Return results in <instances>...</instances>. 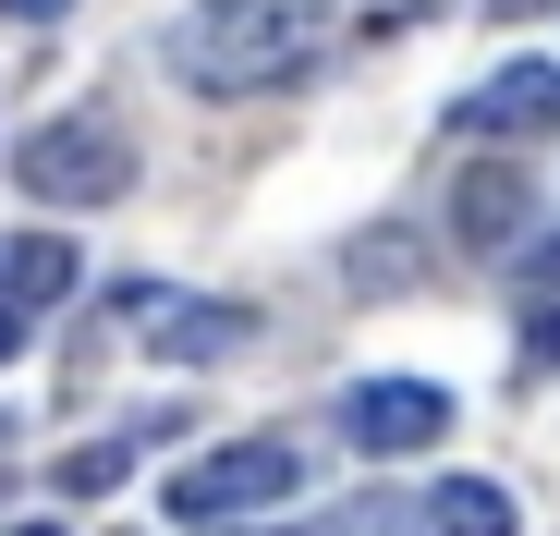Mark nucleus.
<instances>
[{
  "instance_id": "nucleus-14",
  "label": "nucleus",
  "mask_w": 560,
  "mask_h": 536,
  "mask_svg": "<svg viewBox=\"0 0 560 536\" xmlns=\"http://www.w3.org/2000/svg\"><path fill=\"white\" fill-rule=\"evenodd\" d=\"M0 13H25V25H49V13H61V0H0Z\"/></svg>"
},
{
  "instance_id": "nucleus-8",
  "label": "nucleus",
  "mask_w": 560,
  "mask_h": 536,
  "mask_svg": "<svg viewBox=\"0 0 560 536\" xmlns=\"http://www.w3.org/2000/svg\"><path fill=\"white\" fill-rule=\"evenodd\" d=\"M524 366H536V378H560V244H536V256H524Z\"/></svg>"
},
{
  "instance_id": "nucleus-12",
  "label": "nucleus",
  "mask_w": 560,
  "mask_h": 536,
  "mask_svg": "<svg viewBox=\"0 0 560 536\" xmlns=\"http://www.w3.org/2000/svg\"><path fill=\"white\" fill-rule=\"evenodd\" d=\"M317 536H402V512H390V500H365V512H341V524H317Z\"/></svg>"
},
{
  "instance_id": "nucleus-3",
  "label": "nucleus",
  "mask_w": 560,
  "mask_h": 536,
  "mask_svg": "<svg viewBox=\"0 0 560 536\" xmlns=\"http://www.w3.org/2000/svg\"><path fill=\"white\" fill-rule=\"evenodd\" d=\"M293 452L280 439H232V452H208V464H183L171 476V512L183 524H232V512H268V500H293Z\"/></svg>"
},
{
  "instance_id": "nucleus-7",
  "label": "nucleus",
  "mask_w": 560,
  "mask_h": 536,
  "mask_svg": "<svg viewBox=\"0 0 560 536\" xmlns=\"http://www.w3.org/2000/svg\"><path fill=\"white\" fill-rule=\"evenodd\" d=\"M451 232L463 244H512L524 232V171H476V184L451 196Z\"/></svg>"
},
{
  "instance_id": "nucleus-15",
  "label": "nucleus",
  "mask_w": 560,
  "mask_h": 536,
  "mask_svg": "<svg viewBox=\"0 0 560 536\" xmlns=\"http://www.w3.org/2000/svg\"><path fill=\"white\" fill-rule=\"evenodd\" d=\"M13 536H49V524H13Z\"/></svg>"
},
{
  "instance_id": "nucleus-6",
  "label": "nucleus",
  "mask_w": 560,
  "mask_h": 536,
  "mask_svg": "<svg viewBox=\"0 0 560 536\" xmlns=\"http://www.w3.org/2000/svg\"><path fill=\"white\" fill-rule=\"evenodd\" d=\"M341 427H353V452H439L451 403H439V391H415V378H365V391L341 403Z\"/></svg>"
},
{
  "instance_id": "nucleus-13",
  "label": "nucleus",
  "mask_w": 560,
  "mask_h": 536,
  "mask_svg": "<svg viewBox=\"0 0 560 536\" xmlns=\"http://www.w3.org/2000/svg\"><path fill=\"white\" fill-rule=\"evenodd\" d=\"M13 341H25V293H13V256H0V366H13Z\"/></svg>"
},
{
  "instance_id": "nucleus-10",
  "label": "nucleus",
  "mask_w": 560,
  "mask_h": 536,
  "mask_svg": "<svg viewBox=\"0 0 560 536\" xmlns=\"http://www.w3.org/2000/svg\"><path fill=\"white\" fill-rule=\"evenodd\" d=\"M427 524H439V536H512V500H500V488H476V476H451Z\"/></svg>"
},
{
  "instance_id": "nucleus-2",
  "label": "nucleus",
  "mask_w": 560,
  "mask_h": 536,
  "mask_svg": "<svg viewBox=\"0 0 560 536\" xmlns=\"http://www.w3.org/2000/svg\"><path fill=\"white\" fill-rule=\"evenodd\" d=\"M122 171H135V159H122L110 123H37L25 159H13V184H25L37 208H110V196H122Z\"/></svg>"
},
{
  "instance_id": "nucleus-11",
  "label": "nucleus",
  "mask_w": 560,
  "mask_h": 536,
  "mask_svg": "<svg viewBox=\"0 0 560 536\" xmlns=\"http://www.w3.org/2000/svg\"><path fill=\"white\" fill-rule=\"evenodd\" d=\"M122 464H135L122 439H85V452H61V488H73V500H98V488H122Z\"/></svg>"
},
{
  "instance_id": "nucleus-4",
  "label": "nucleus",
  "mask_w": 560,
  "mask_h": 536,
  "mask_svg": "<svg viewBox=\"0 0 560 536\" xmlns=\"http://www.w3.org/2000/svg\"><path fill=\"white\" fill-rule=\"evenodd\" d=\"M122 329H135L147 353H171V366H196V353H232L256 317H244V305H208V293H171V281H135V293H122Z\"/></svg>"
},
{
  "instance_id": "nucleus-5",
  "label": "nucleus",
  "mask_w": 560,
  "mask_h": 536,
  "mask_svg": "<svg viewBox=\"0 0 560 536\" xmlns=\"http://www.w3.org/2000/svg\"><path fill=\"white\" fill-rule=\"evenodd\" d=\"M451 135H560V61H500L476 98H451Z\"/></svg>"
},
{
  "instance_id": "nucleus-1",
  "label": "nucleus",
  "mask_w": 560,
  "mask_h": 536,
  "mask_svg": "<svg viewBox=\"0 0 560 536\" xmlns=\"http://www.w3.org/2000/svg\"><path fill=\"white\" fill-rule=\"evenodd\" d=\"M341 49V13H317V0H196L159 61L196 85V98H280V85H305L317 61Z\"/></svg>"
},
{
  "instance_id": "nucleus-9",
  "label": "nucleus",
  "mask_w": 560,
  "mask_h": 536,
  "mask_svg": "<svg viewBox=\"0 0 560 536\" xmlns=\"http://www.w3.org/2000/svg\"><path fill=\"white\" fill-rule=\"evenodd\" d=\"M73 268H85V256H73L61 232H25V244H13V293H25V305H61Z\"/></svg>"
}]
</instances>
